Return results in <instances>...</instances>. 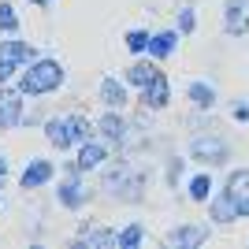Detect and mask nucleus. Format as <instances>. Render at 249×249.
Here are the masks:
<instances>
[{
	"instance_id": "1",
	"label": "nucleus",
	"mask_w": 249,
	"mask_h": 249,
	"mask_svg": "<svg viewBox=\"0 0 249 249\" xmlns=\"http://www.w3.org/2000/svg\"><path fill=\"white\" fill-rule=\"evenodd\" d=\"M60 82H63V67L56 60H41V63H34L30 71H26V78L19 82V93L41 97V93H52Z\"/></svg>"
},
{
	"instance_id": "2",
	"label": "nucleus",
	"mask_w": 249,
	"mask_h": 249,
	"mask_svg": "<svg viewBox=\"0 0 249 249\" xmlns=\"http://www.w3.org/2000/svg\"><path fill=\"white\" fill-rule=\"evenodd\" d=\"M26 60H34V49L26 41H0V82H8Z\"/></svg>"
},
{
	"instance_id": "3",
	"label": "nucleus",
	"mask_w": 249,
	"mask_h": 249,
	"mask_svg": "<svg viewBox=\"0 0 249 249\" xmlns=\"http://www.w3.org/2000/svg\"><path fill=\"white\" fill-rule=\"evenodd\" d=\"M190 153H194V160H201V164H223L231 156V149H227L223 138H194V142H190Z\"/></svg>"
},
{
	"instance_id": "4",
	"label": "nucleus",
	"mask_w": 249,
	"mask_h": 249,
	"mask_svg": "<svg viewBox=\"0 0 249 249\" xmlns=\"http://www.w3.org/2000/svg\"><path fill=\"white\" fill-rule=\"evenodd\" d=\"M223 26H227V34H246L249 30V0H227Z\"/></svg>"
},
{
	"instance_id": "5",
	"label": "nucleus",
	"mask_w": 249,
	"mask_h": 249,
	"mask_svg": "<svg viewBox=\"0 0 249 249\" xmlns=\"http://www.w3.org/2000/svg\"><path fill=\"white\" fill-rule=\"evenodd\" d=\"M205 238H208V227H205V223H186V227H175L171 234H167L171 246H201Z\"/></svg>"
},
{
	"instance_id": "6",
	"label": "nucleus",
	"mask_w": 249,
	"mask_h": 249,
	"mask_svg": "<svg viewBox=\"0 0 249 249\" xmlns=\"http://www.w3.org/2000/svg\"><path fill=\"white\" fill-rule=\"evenodd\" d=\"M142 101H145L149 108H164V104H167V78H164L160 71H156L153 78L142 86Z\"/></svg>"
},
{
	"instance_id": "7",
	"label": "nucleus",
	"mask_w": 249,
	"mask_h": 249,
	"mask_svg": "<svg viewBox=\"0 0 249 249\" xmlns=\"http://www.w3.org/2000/svg\"><path fill=\"white\" fill-rule=\"evenodd\" d=\"M19 115H22V101H19V93L4 89V93H0V130L15 126V123H19Z\"/></svg>"
},
{
	"instance_id": "8",
	"label": "nucleus",
	"mask_w": 249,
	"mask_h": 249,
	"mask_svg": "<svg viewBox=\"0 0 249 249\" xmlns=\"http://www.w3.org/2000/svg\"><path fill=\"white\" fill-rule=\"evenodd\" d=\"M52 178V164L49 160H34L26 171H22V190H37V186H45Z\"/></svg>"
},
{
	"instance_id": "9",
	"label": "nucleus",
	"mask_w": 249,
	"mask_h": 249,
	"mask_svg": "<svg viewBox=\"0 0 249 249\" xmlns=\"http://www.w3.org/2000/svg\"><path fill=\"white\" fill-rule=\"evenodd\" d=\"M238 216V194H223V197L212 205V219H219V223H227V219H234Z\"/></svg>"
},
{
	"instance_id": "10",
	"label": "nucleus",
	"mask_w": 249,
	"mask_h": 249,
	"mask_svg": "<svg viewBox=\"0 0 249 249\" xmlns=\"http://www.w3.org/2000/svg\"><path fill=\"white\" fill-rule=\"evenodd\" d=\"M101 101L108 104V108H119V104H126V89L115 78H104L101 82Z\"/></svg>"
},
{
	"instance_id": "11",
	"label": "nucleus",
	"mask_w": 249,
	"mask_h": 249,
	"mask_svg": "<svg viewBox=\"0 0 249 249\" xmlns=\"http://www.w3.org/2000/svg\"><path fill=\"white\" fill-rule=\"evenodd\" d=\"M190 101L197 104V108H212L216 104V89L208 82H190Z\"/></svg>"
},
{
	"instance_id": "12",
	"label": "nucleus",
	"mask_w": 249,
	"mask_h": 249,
	"mask_svg": "<svg viewBox=\"0 0 249 249\" xmlns=\"http://www.w3.org/2000/svg\"><path fill=\"white\" fill-rule=\"evenodd\" d=\"M101 160H104V145H97V142H82L78 167H101Z\"/></svg>"
},
{
	"instance_id": "13",
	"label": "nucleus",
	"mask_w": 249,
	"mask_h": 249,
	"mask_svg": "<svg viewBox=\"0 0 249 249\" xmlns=\"http://www.w3.org/2000/svg\"><path fill=\"white\" fill-rule=\"evenodd\" d=\"M175 34L171 30H164V34H156V37H149V52H153V56H171V52H175Z\"/></svg>"
},
{
	"instance_id": "14",
	"label": "nucleus",
	"mask_w": 249,
	"mask_h": 249,
	"mask_svg": "<svg viewBox=\"0 0 249 249\" xmlns=\"http://www.w3.org/2000/svg\"><path fill=\"white\" fill-rule=\"evenodd\" d=\"M101 130H104L108 142H123V138H126V123L119 119V115H104V119H101Z\"/></svg>"
},
{
	"instance_id": "15",
	"label": "nucleus",
	"mask_w": 249,
	"mask_h": 249,
	"mask_svg": "<svg viewBox=\"0 0 249 249\" xmlns=\"http://www.w3.org/2000/svg\"><path fill=\"white\" fill-rule=\"evenodd\" d=\"M45 134H49V142L56 149H67V145H71V134H67V123H63V119H52Z\"/></svg>"
},
{
	"instance_id": "16",
	"label": "nucleus",
	"mask_w": 249,
	"mask_h": 249,
	"mask_svg": "<svg viewBox=\"0 0 249 249\" xmlns=\"http://www.w3.org/2000/svg\"><path fill=\"white\" fill-rule=\"evenodd\" d=\"M67 123V134H71V142H86V134H89V123H86L82 115H71V119H63Z\"/></svg>"
},
{
	"instance_id": "17",
	"label": "nucleus",
	"mask_w": 249,
	"mask_h": 249,
	"mask_svg": "<svg viewBox=\"0 0 249 249\" xmlns=\"http://www.w3.org/2000/svg\"><path fill=\"white\" fill-rule=\"evenodd\" d=\"M82 197H86V194H82V186H78V182H67V186L60 190V201H63L67 208H78V205H82Z\"/></svg>"
},
{
	"instance_id": "18",
	"label": "nucleus",
	"mask_w": 249,
	"mask_h": 249,
	"mask_svg": "<svg viewBox=\"0 0 249 249\" xmlns=\"http://www.w3.org/2000/svg\"><path fill=\"white\" fill-rule=\"evenodd\" d=\"M208 194H212V178H208V175H197L194 182H190V197H194V201H205Z\"/></svg>"
},
{
	"instance_id": "19",
	"label": "nucleus",
	"mask_w": 249,
	"mask_h": 249,
	"mask_svg": "<svg viewBox=\"0 0 249 249\" xmlns=\"http://www.w3.org/2000/svg\"><path fill=\"white\" fill-rule=\"evenodd\" d=\"M227 190H231V194H238V197H246V194H249V171H234V175L227 178Z\"/></svg>"
},
{
	"instance_id": "20",
	"label": "nucleus",
	"mask_w": 249,
	"mask_h": 249,
	"mask_svg": "<svg viewBox=\"0 0 249 249\" xmlns=\"http://www.w3.org/2000/svg\"><path fill=\"white\" fill-rule=\"evenodd\" d=\"M153 74H156V67H149V63H134L126 78H130V82H134V86H145L149 78H153Z\"/></svg>"
},
{
	"instance_id": "21",
	"label": "nucleus",
	"mask_w": 249,
	"mask_h": 249,
	"mask_svg": "<svg viewBox=\"0 0 249 249\" xmlns=\"http://www.w3.org/2000/svg\"><path fill=\"white\" fill-rule=\"evenodd\" d=\"M126 49H130V52H145V49H149V34H145V30H130Z\"/></svg>"
},
{
	"instance_id": "22",
	"label": "nucleus",
	"mask_w": 249,
	"mask_h": 249,
	"mask_svg": "<svg viewBox=\"0 0 249 249\" xmlns=\"http://www.w3.org/2000/svg\"><path fill=\"white\" fill-rule=\"evenodd\" d=\"M119 242H123L126 249H130V246H138V242H142V227H138V223H134V227H126L123 234H119Z\"/></svg>"
},
{
	"instance_id": "23",
	"label": "nucleus",
	"mask_w": 249,
	"mask_h": 249,
	"mask_svg": "<svg viewBox=\"0 0 249 249\" xmlns=\"http://www.w3.org/2000/svg\"><path fill=\"white\" fill-rule=\"evenodd\" d=\"M112 242H115L112 231H97V234H89V238H86V246H112Z\"/></svg>"
},
{
	"instance_id": "24",
	"label": "nucleus",
	"mask_w": 249,
	"mask_h": 249,
	"mask_svg": "<svg viewBox=\"0 0 249 249\" xmlns=\"http://www.w3.org/2000/svg\"><path fill=\"white\" fill-rule=\"evenodd\" d=\"M0 30H15V11L8 4H0Z\"/></svg>"
},
{
	"instance_id": "25",
	"label": "nucleus",
	"mask_w": 249,
	"mask_h": 249,
	"mask_svg": "<svg viewBox=\"0 0 249 249\" xmlns=\"http://www.w3.org/2000/svg\"><path fill=\"white\" fill-rule=\"evenodd\" d=\"M194 22H197V19H194V11H190V8H182V11H178V30H182V34H190V30H194Z\"/></svg>"
},
{
	"instance_id": "26",
	"label": "nucleus",
	"mask_w": 249,
	"mask_h": 249,
	"mask_svg": "<svg viewBox=\"0 0 249 249\" xmlns=\"http://www.w3.org/2000/svg\"><path fill=\"white\" fill-rule=\"evenodd\" d=\"M178 175H182V160H171V164H167V178H171V182H175Z\"/></svg>"
},
{
	"instance_id": "27",
	"label": "nucleus",
	"mask_w": 249,
	"mask_h": 249,
	"mask_svg": "<svg viewBox=\"0 0 249 249\" xmlns=\"http://www.w3.org/2000/svg\"><path fill=\"white\" fill-rule=\"evenodd\" d=\"M4 171H8V164H4V156H0V175H4Z\"/></svg>"
},
{
	"instance_id": "28",
	"label": "nucleus",
	"mask_w": 249,
	"mask_h": 249,
	"mask_svg": "<svg viewBox=\"0 0 249 249\" xmlns=\"http://www.w3.org/2000/svg\"><path fill=\"white\" fill-rule=\"evenodd\" d=\"M37 4H41V0H37Z\"/></svg>"
}]
</instances>
